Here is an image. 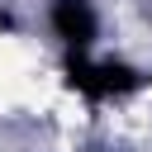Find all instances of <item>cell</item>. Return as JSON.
I'll return each mask as SVG.
<instances>
[{
    "label": "cell",
    "instance_id": "7a4b0ae2",
    "mask_svg": "<svg viewBox=\"0 0 152 152\" xmlns=\"http://www.w3.org/2000/svg\"><path fill=\"white\" fill-rule=\"evenodd\" d=\"M100 5L95 0H48V33L62 43V52H95L100 43Z\"/></svg>",
    "mask_w": 152,
    "mask_h": 152
},
{
    "label": "cell",
    "instance_id": "6da1fadb",
    "mask_svg": "<svg viewBox=\"0 0 152 152\" xmlns=\"http://www.w3.org/2000/svg\"><path fill=\"white\" fill-rule=\"evenodd\" d=\"M62 86L81 95L86 104H109L128 100L147 86V71L133 66L128 57H100V52H71L62 57Z\"/></svg>",
    "mask_w": 152,
    "mask_h": 152
}]
</instances>
